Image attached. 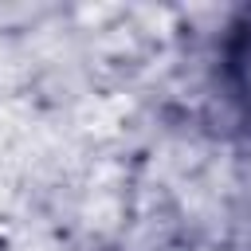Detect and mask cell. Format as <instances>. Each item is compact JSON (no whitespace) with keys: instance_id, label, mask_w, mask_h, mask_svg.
Returning <instances> with one entry per match:
<instances>
[{"instance_id":"obj_1","label":"cell","mask_w":251,"mask_h":251,"mask_svg":"<svg viewBox=\"0 0 251 251\" xmlns=\"http://www.w3.org/2000/svg\"><path fill=\"white\" fill-rule=\"evenodd\" d=\"M227 75L235 86V98L243 102V110L251 114V16L235 27L231 43H227Z\"/></svg>"}]
</instances>
